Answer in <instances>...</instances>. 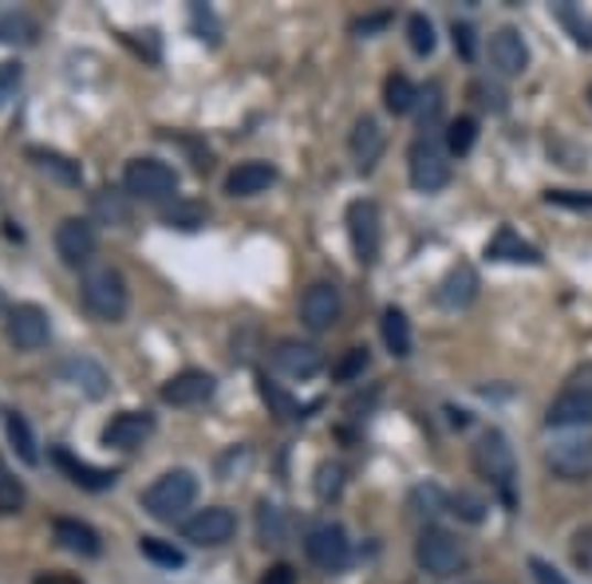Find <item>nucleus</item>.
Returning a JSON list of instances; mask_svg holds the SVG:
<instances>
[{"label":"nucleus","instance_id":"obj_1","mask_svg":"<svg viewBox=\"0 0 592 584\" xmlns=\"http://www.w3.org/2000/svg\"><path fill=\"white\" fill-rule=\"evenodd\" d=\"M197 498V478L190 471H166L142 490V509L154 521H179Z\"/></svg>","mask_w":592,"mask_h":584},{"label":"nucleus","instance_id":"obj_2","mask_svg":"<svg viewBox=\"0 0 592 584\" xmlns=\"http://www.w3.org/2000/svg\"><path fill=\"white\" fill-rule=\"evenodd\" d=\"M84 304L92 309V316H99L104 324H119L127 316V281H122L119 269L111 264H92L84 273Z\"/></svg>","mask_w":592,"mask_h":584},{"label":"nucleus","instance_id":"obj_3","mask_svg":"<svg viewBox=\"0 0 592 584\" xmlns=\"http://www.w3.org/2000/svg\"><path fill=\"white\" fill-rule=\"evenodd\" d=\"M471 466L478 478H486L489 486H498L506 494V501H514V446L502 431H486L478 434V443L471 446Z\"/></svg>","mask_w":592,"mask_h":584},{"label":"nucleus","instance_id":"obj_4","mask_svg":"<svg viewBox=\"0 0 592 584\" xmlns=\"http://www.w3.org/2000/svg\"><path fill=\"white\" fill-rule=\"evenodd\" d=\"M122 190L134 202H170L179 194V174L162 159H131L122 170Z\"/></svg>","mask_w":592,"mask_h":584},{"label":"nucleus","instance_id":"obj_5","mask_svg":"<svg viewBox=\"0 0 592 584\" xmlns=\"http://www.w3.org/2000/svg\"><path fill=\"white\" fill-rule=\"evenodd\" d=\"M549 426H592V364H581L564 379L561 396L549 403Z\"/></svg>","mask_w":592,"mask_h":584},{"label":"nucleus","instance_id":"obj_6","mask_svg":"<svg viewBox=\"0 0 592 584\" xmlns=\"http://www.w3.org/2000/svg\"><path fill=\"white\" fill-rule=\"evenodd\" d=\"M415 561L431 576H454L466 569V549H462V541L454 533H446L439 526H427L419 533V541H415Z\"/></svg>","mask_w":592,"mask_h":584},{"label":"nucleus","instance_id":"obj_7","mask_svg":"<svg viewBox=\"0 0 592 584\" xmlns=\"http://www.w3.org/2000/svg\"><path fill=\"white\" fill-rule=\"evenodd\" d=\"M407 174H411V186L419 194H439L446 182H451V162L442 154V147L434 142V134H419L407 151Z\"/></svg>","mask_w":592,"mask_h":584},{"label":"nucleus","instance_id":"obj_8","mask_svg":"<svg viewBox=\"0 0 592 584\" xmlns=\"http://www.w3.org/2000/svg\"><path fill=\"white\" fill-rule=\"evenodd\" d=\"M304 553L316 569L324 573H344L352 565V541L344 533V526L336 521H320V526L309 529V538H304Z\"/></svg>","mask_w":592,"mask_h":584},{"label":"nucleus","instance_id":"obj_9","mask_svg":"<svg viewBox=\"0 0 592 584\" xmlns=\"http://www.w3.org/2000/svg\"><path fill=\"white\" fill-rule=\"evenodd\" d=\"M348 237H352V253H356L359 264H376L379 261V246H384V229H379V206L372 198H356L348 202Z\"/></svg>","mask_w":592,"mask_h":584},{"label":"nucleus","instance_id":"obj_10","mask_svg":"<svg viewBox=\"0 0 592 584\" xmlns=\"http://www.w3.org/2000/svg\"><path fill=\"white\" fill-rule=\"evenodd\" d=\"M546 466L561 482H584L592 474V439L573 434V439H557L546 451Z\"/></svg>","mask_w":592,"mask_h":584},{"label":"nucleus","instance_id":"obj_11","mask_svg":"<svg viewBox=\"0 0 592 584\" xmlns=\"http://www.w3.org/2000/svg\"><path fill=\"white\" fill-rule=\"evenodd\" d=\"M237 533V518L229 513L226 506H206V509H197L194 518L182 526V538L194 541V545L202 549H217V545H226V541H234Z\"/></svg>","mask_w":592,"mask_h":584},{"label":"nucleus","instance_id":"obj_12","mask_svg":"<svg viewBox=\"0 0 592 584\" xmlns=\"http://www.w3.org/2000/svg\"><path fill=\"white\" fill-rule=\"evenodd\" d=\"M47 332H52V324H47V312L40 309V304H17V309L9 312V321H4V336H9V344H17L20 352L44 348Z\"/></svg>","mask_w":592,"mask_h":584},{"label":"nucleus","instance_id":"obj_13","mask_svg":"<svg viewBox=\"0 0 592 584\" xmlns=\"http://www.w3.org/2000/svg\"><path fill=\"white\" fill-rule=\"evenodd\" d=\"M301 321L309 332H329L340 321V289L332 281H316L301 296Z\"/></svg>","mask_w":592,"mask_h":584},{"label":"nucleus","instance_id":"obj_14","mask_svg":"<svg viewBox=\"0 0 592 584\" xmlns=\"http://www.w3.org/2000/svg\"><path fill=\"white\" fill-rule=\"evenodd\" d=\"M217 391V379L209 376V371H179V376H170L166 383H162V403L170 407H197V403H206L209 396Z\"/></svg>","mask_w":592,"mask_h":584},{"label":"nucleus","instance_id":"obj_15","mask_svg":"<svg viewBox=\"0 0 592 584\" xmlns=\"http://www.w3.org/2000/svg\"><path fill=\"white\" fill-rule=\"evenodd\" d=\"M474 296H478V273H474V264H466V261L451 264V273L442 277L439 289H434V304L446 312L471 309Z\"/></svg>","mask_w":592,"mask_h":584},{"label":"nucleus","instance_id":"obj_16","mask_svg":"<svg viewBox=\"0 0 592 584\" xmlns=\"http://www.w3.org/2000/svg\"><path fill=\"white\" fill-rule=\"evenodd\" d=\"M489 64L498 76H521L529 67V44L517 29H498L489 36Z\"/></svg>","mask_w":592,"mask_h":584},{"label":"nucleus","instance_id":"obj_17","mask_svg":"<svg viewBox=\"0 0 592 584\" xmlns=\"http://www.w3.org/2000/svg\"><path fill=\"white\" fill-rule=\"evenodd\" d=\"M56 253L64 257V264L79 269L95 257V229L84 217H64L56 229Z\"/></svg>","mask_w":592,"mask_h":584},{"label":"nucleus","instance_id":"obj_18","mask_svg":"<svg viewBox=\"0 0 592 584\" xmlns=\"http://www.w3.org/2000/svg\"><path fill=\"white\" fill-rule=\"evenodd\" d=\"M154 434V415L147 411H122L107 423L104 431V446H115V451H139L147 439Z\"/></svg>","mask_w":592,"mask_h":584},{"label":"nucleus","instance_id":"obj_19","mask_svg":"<svg viewBox=\"0 0 592 584\" xmlns=\"http://www.w3.org/2000/svg\"><path fill=\"white\" fill-rule=\"evenodd\" d=\"M273 364L292 379H312L324 368V356H320L316 344H301V339H281L273 348Z\"/></svg>","mask_w":592,"mask_h":584},{"label":"nucleus","instance_id":"obj_20","mask_svg":"<svg viewBox=\"0 0 592 584\" xmlns=\"http://www.w3.org/2000/svg\"><path fill=\"white\" fill-rule=\"evenodd\" d=\"M277 182V166L273 162H241V166L234 170L226 179V194L229 198H257V194H265V190Z\"/></svg>","mask_w":592,"mask_h":584},{"label":"nucleus","instance_id":"obj_21","mask_svg":"<svg viewBox=\"0 0 592 584\" xmlns=\"http://www.w3.org/2000/svg\"><path fill=\"white\" fill-rule=\"evenodd\" d=\"M348 147H352V159H356V166L364 170V174H372V170H376V162L384 159V147H387L384 131H379V123L372 119V115H364V119L352 127Z\"/></svg>","mask_w":592,"mask_h":584},{"label":"nucleus","instance_id":"obj_22","mask_svg":"<svg viewBox=\"0 0 592 584\" xmlns=\"http://www.w3.org/2000/svg\"><path fill=\"white\" fill-rule=\"evenodd\" d=\"M486 257L489 261H506V264H541V253L537 246H529L526 237L517 234L514 226H502L498 234L486 241Z\"/></svg>","mask_w":592,"mask_h":584},{"label":"nucleus","instance_id":"obj_23","mask_svg":"<svg viewBox=\"0 0 592 584\" xmlns=\"http://www.w3.org/2000/svg\"><path fill=\"white\" fill-rule=\"evenodd\" d=\"M52 458H56L60 471H64L67 478L76 482V486H84V490H111L115 478H119L115 471H99V466H92V462L76 458V454L64 451V446H56V451H52Z\"/></svg>","mask_w":592,"mask_h":584},{"label":"nucleus","instance_id":"obj_24","mask_svg":"<svg viewBox=\"0 0 592 584\" xmlns=\"http://www.w3.org/2000/svg\"><path fill=\"white\" fill-rule=\"evenodd\" d=\"M52 533H56V541L67 549V553L99 556V533H95L92 526H84V521H76V518H60L56 526H52Z\"/></svg>","mask_w":592,"mask_h":584},{"label":"nucleus","instance_id":"obj_25","mask_svg":"<svg viewBox=\"0 0 592 584\" xmlns=\"http://www.w3.org/2000/svg\"><path fill=\"white\" fill-rule=\"evenodd\" d=\"M29 159L36 162L44 174H52L56 182H64V186H79V182H84V170H79V162L67 159V154H60V151H47V147H29Z\"/></svg>","mask_w":592,"mask_h":584},{"label":"nucleus","instance_id":"obj_26","mask_svg":"<svg viewBox=\"0 0 592 584\" xmlns=\"http://www.w3.org/2000/svg\"><path fill=\"white\" fill-rule=\"evenodd\" d=\"M64 376L72 379L76 387H84V391H87L92 399H104V396H107V383H111V379H107V371L99 368L95 359H87V356L67 359V364H64Z\"/></svg>","mask_w":592,"mask_h":584},{"label":"nucleus","instance_id":"obj_27","mask_svg":"<svg viewBox=\"0 0 592 584\" xmlns=\"http://www.w3.org/2000/svg\"><path fill=\"white\" fill-rule=\"evenodd\" d=\"M379 328H384V344L395 359L411 356V321H407L403 309H387L384 321H379Z\"/></svg>","mask_w":592,"mask_h":584},{"label":"nucleus","instance_id":"obj_28","mask_svg":"<svg viewBox=\"0 0 592 584\" xmlns=\"http://www.w3.org/2000/svg\"><path fill=\"white\" fill-rule=\"evenodd\" d=\"M40 24L29 12H4L0 17V44H36Z\"/></svg>","mask_w":592,"mask_h":584},{"label":"nucleus","instance_id":"obj_29","mask_svg":"<svg viewBox=\"0 0 592 584\" xmlns=\"http://www.w3.org/2000/svg\"><path fill=\"white\" fill-rule=\"evenodd\" d=\"M415 104H419V87H415L407 76H387V84H384V107L387 111L407 115V111H415Z\"/></svg>","mask_w":592,"mask_h":584},{"label":"nucleus","instance_id":"obj_30","mask_svg":"<svg viewBox=\"0 0 592 584\" xmlns=\"http://www.w3.org/2000/svg\"><path fill=\"white\" fill-rule=\"evenodd\" d=\"M442 509H451V498L434 486V482H427V486H415L411 490V513L415 518H434V513H442Z\"/></svg>","mask_w":592,"mask_h":584},{"label":"nucleus","instance_id":"obj_31","mask_svg":"<svg viewBox=\"0 0 592 584\" xmlns=\"http://www.w3.org/2000/svg\"><path fill=\"white\" fill-rule=\"evenodd\" d=\"M4 426H9V439H12V446H17L20 458L29 462V466H36L40 454H36V439H32V431H29V419L20 415V411H9Z\"/></svg>","mask_w":592,"mask_h":584},{"label":"nucleus","instance_id":"obj_32","mask_svg":"<svg viewBox=\"0 0 592 584\" xmlns=\"http://www.w3.org/2000/svg\"><path fill=\"white\" fill-rule=\"evenodd\" d=\"M261 399H265L269 407H273V415L284 419V423H297V419H304V407L297 403L292 396H284L281 387L269 383V379H261Z\"/></svg>","mask_w":592,"mask_h":584},{"label":"nucleus","instance_id":"obj_33","mask_svg":"<svg viewBox=\"0 0 592 584\" xmlns=\"http://www.w3.org/2000/svg\"><path fill=\"white\" fill-rule=\"evenodd\" d=\"M95 214L104 217L107 226H127V221H131V206H127V194H115V190H104V194H95Z\"/></svg>","mask_w":592,"mask_h":584},{"label":"nucleus","instance_id":"obj_34","mask_svg":"<svg viewBox=\"0 0 592 584\" xmlns=\"http://www.w3.org/2000/svg\"><path fill=\"white\" fill-rule=\"evenodd\" d=\"M257 533H261V545H281L284 541V513L273 501H261V509H257Z\"/></svg>","mask_w":592,"mask_h":584},{"label":"nucleus","instance_id":"obj_35","mask_svg":"<svg viewBox=\"0 0 592 584\" xmlns=\"http://www.w3.org/2000/svg\"><path fill=\"white\" fill-rule=\"evenodd\" d=\"M24 509V482L0 458V513H20Z\"/></svg>","mask_w":592,"mask_h":584},{"label":"nucleus","instance_id":"obj_36","mask_svg":"<svg viewBox=\"0 0 592 584\" xmlns=\"http://www.w3.org/2000/svg\"><path fill=\"white\" fill-rule=\"evenodd\" d=\"M407 40H411L415 56H431L434 52V24L423 12H411V17H407Z\"/></svg>","mask_w":592,"mask_h":584},{"label":"nucleus","instance_id":"obj_37","mask_svg":"<svg viewBox=\"0 0 592 584\" xmlns=\"http://www.w3.org/2000/svg\"><path fill=\"white\" fill-rule=\"evenodd\" d=\"M474 139H478V123H474L471 115L451 119V127H446V151H451V154H471Z\"/></svg>","mask_w":592,"mask_h":584},{"label":"nucleus","instance_id":"obj_38","mask_svg":"<svg viewBox=\"0 0 592 584\" xmlns=\"http://www.w3.org/2000/svg\"><path fill=\"white\" fill-rule=\"evenodd\" d=\"M316 498L320 501H332V498H340V490H344V466L340 462H320L316 466Z\"/></svg>","mask_w":592,"mask_h":584},{"label":"nucleus","instance_id":"obj_39","mask_svg":"<svg viewBox=\"0 0 592 584\" xmlns=\"http://www.w3.org/2000/svg\"><path fill=\"white\" fill-rule=\"evenodd\" d=\"M139 549H142V556H151L154 565H166V569L186 565V553H182V549H174V545H166V541H159V538H142Z\"/></svg>","mask_w":592,"mask_h":584},{"label":"nucleus","instance_id":"obj_40","mask_svg":"<svg viewBox=\"0 0 592 584\" xmlns=\"http://www.w3.org/2000/svg\"><path fill=\"white\" fill-rule=\"evenodd\" d=\"M557 17H561V24L569 32H573V40L581 47H592V20L581 17V9L577 4H557Z\"/></svg>","mask_w":592,"mask_h":584},{"label":"nucleus","instance_id":"obj_41","mask_svg":"<svg viewBox=\"0 0 592 584\" xmlns=\"http://www.w3.org/2000/svg\"><path fill=\"white\" fill-rule=\"evenodd\" d=\"M162 217H166L170 226H179V229H197L202 221H206V209L194 206V202H179V206L162 209Z\"/></svg>","mask_w":592,"mask_h":584},{"label":"nucleus","instance_id":"obj_42","mask_svg":"<svg viewBox=\"0 0 592 584\" xmlns=\"http://www.w3.org/2000/svg\"><path fill=\"white\" fill-rule=\"evenodd\" d=\"M367 364H372V356H367V348H352L348 356L336 364V379L340 383H352V379H359L367 371Z\"/></svg>","mask_w":592,"mask_h":584},{"label":"nucleus","instance_id":"obj_43","mask_svg":"<svg viewBox=\"0 0 592 584\" xmlns=\"http://www.w3.org/2000/svg\"><path fill=\"white\" fill-rule=\"evenodd\" d=\"M451 513H459L462 521L478 526V521L486 518V501L474 498V494H451Z\"/></svg>","mask_w":592,"mask_h":584},{"label":"nucleus","instance_id":"obj_44","mask_svg":"<svg viewBox=\"0 0 592 584\" xmlns=\"http://www.w3.org/2000/svg\"><path fill=\"white\" fill-rule=\"evenodd\" d=\"M190 24H194L197 36L209 40V44H217V36H222V29H217V17L206 9V4H190Z\"/></svg>","mask_w":592,"mask_h":584},{"label":"nucleus","instance_id":"obj_45","mask_svg":"<svg viewBox=\"0 0 592 584\" xmlns=\"http://www.w3.org/2000/svg\"><path fill=\"white\" fill-rule=\"evenodd\" d=\"M439 84H431L427 87L423 95H419V99H423V111H419V131L423 134H431V127L439 123V111H442V99H439Z\"/></svg>","mask_w":592,"mask_h":584},{"label":"nucleus","instance_id":"obj_46","mask_svg":"<svg viewBox=\"0 0 592 584\" xmlns=\"http://www.w3.org/2000/svg\"><path fill=\"white\" fill-rule=\"evenodd\" d=\"M546 202L564 209H592V194H581V190H549Z\"/></svg>","mask_w":592,"mask_h":584},{"label":"nucleus","instance_id":"obj_47","mask_svg":"<svg viewBox=\"0 0 592 584\" xmlns=\"http://www.w3.org/2000/svg\"><path fill=\"white\" fill-rule=\"evenodd\" d=\"M451 40H454V52H459L462 60H474V29L471 24H459V20H454Z\"/></svg>","mask_w":592,"mask_h":584},{"label":"nucleus","instance_id":"obj_48","mask_svg":"<svg viewBox=\"0 0 592 584\" xmlns=\"http://www.w3.org/2000/svg\"><path fill=\"white\" fill-rule=\"evenodd\" d=\"M20 64H0V107L9 104L12 99V91H17V84H20Z\"/></svg>","mask_w":592,"mask_h":584},{"label":"nucleus","instance_id":"obj_49","mask_svg":"<svg viewBox=\"0 0 592 584\" xmlns=\"http://www.w3.org/2000/svg\"><path fill=\"white\" fill-rule=\"evenodd\" d=\"M529 573H534L537 584H569L553 565H549V561H541V556H529Z\"/></svg>","mask_w":592,"mask_h":584},{"label":"nucleus","instance_id":"obj_50","mask_svg":"<svg viewBox=\"0 0 592 584\" xmlns=\"http://www.w3.org/2000/svg\"><path fill=\"white\" fill-rule=\"evenodd\" d=\"M471 91H474V95H482L478 104H482V107H489V111H506V95H502V91H498V87L474 84V87H471Z\"/></svg>","mask_w":592,"mask_h":584},{"label":"nucleus","instance_id":"obj_51","mask_svg":"<svg viewBox=\"0 0 592 584\" xmlns=\"http://www.w3.org/2000/svg\"><path fill=\"white\" fill-rule=\"evenodd\" d=\"M573 561H577V569H584V573L592 576V533H581V538H577Z\"/></svg>","mask_w":592,"mask_h":584},{"label":"nucleus","instance_id":"obj_52","mask_svg":"<svg viewBox=\"0 0 592 584\" xmlns=\"http://www.w3.org/2000/svg\"><path fill=\"white\" fill-rule=\"evenodd\" d=\"M261 584H297V573H292L289 565H273V569H265Z\"/></svg>","mask_w":592,"mask_h":584},{"label":"nucleus","instance_id":"obj_53","mask_svg":"<svg viewBox=\"0 0 592 584\" xmlns=\"http://www.w3.org/2000/svg\"><path fill=\"white\" fill-rule=\"evenodd\" d=\"M384 24H387V17H367V20H356V24H352V32H359V36H367V32L384 29Z\"/></svg>","mask_w":592,"mask_h":584},{"label":"nucleus","instance_id":"obj_54","mask_svg":"<svg viewBox=\"0 0 592 584\" xmlns=\"http://www.w3.org/2000/svg\"><path fill=\"white\" fill-rule=\"evenodd\" d=\"M36 584H84V581H76V576H67V573H40Z\"/></svg>","mask_w":592,"mask_h":584},{"label":"nucleus","instance_id":"obj_55","mask_svg":"<svg viewBox=\"0 0 592 584\" xmlns=\"http://www.w3.org/2000/svg\"><path fill=\"white\" fill-rule=\"evenodd\" d=\"M589 104H592V87H589Z\"/></svg>","mask_w":592,"mask_h":584}]
</instances>
